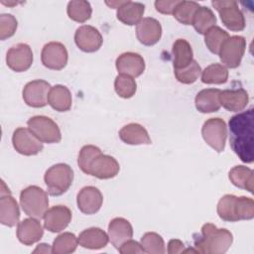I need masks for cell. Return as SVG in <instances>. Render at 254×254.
Instances as JSON below:
<instances>
[{
  "mask_svg": "<svg viewBox=\"0 0 254 254\" xmlns=\"http://www.w3.org/2000/svg\"><path fill=\"white\" fill-rule=\"evenodd\" d=\"M253 108L240 112L229 119V143L233 152L246 164L253 162Z\"/></svg>",
  "mask_w": 254,
  "mask_h": 254,
  "instance_id": "1",
  "label": "cell"
},
{
  "mask_svg": "<svg viewBox=\"0 0 254 254\" xmlns=\"http://www.w3.org/2000/svg\"><path fill=\"white\" fill-rule=\"evenodd\" d=\"M233 242L232 233L226 228H217L212 223H205L200 234L194 239V247L198 253L223 254Z\"/></svg>",
  "mask_w": 254,
  "mask_h": 254,
  "instance_id": "2",
  "label": "cell"
},
{
  "mask_svg": "<svg viewBox=\"0 0 254 254\" xmlns=\"http://www.w3.org/2000/svg\"><path fill=\"white\" fill-rule=\"evenodd\" d=\"M48 192L53 196L64 194L73 181V170L64 163H59L50 167L44 176Z\"/></svg>",
  "mask_w": 254,
  "mask_h": 254,
  "instance_id": "3",
  "label": "cell"
},
{
  "mask_svg": "<svg viewBox=\"0 0 254 254\" xmlns=\"http://www.w3.org/2000/svg\"><path fill=\"white\" fill-rule=\"evenodd\" d=\"M20 205L28 216L41 219L49 209L48 193L38 186H29L20 193Z\"/></svg>",
  "mask_w": 254,
  "mask_h": 254,
  "instance_id": "4",
  "label": "cell"
},
{
  "mask_svg": "<svg viewBox=\"0 0 254 254\" xmlns=\"http://www.w3.org/2000/svg\"><path fill=\"white\" fill-rule=\"evenodd\" d=\"M28 128L43 143L54 144L62 140V133L58 124L50 117L36 115L27 121Z\"/></svg>",
  "mask_w": 254,
  "mask_h": 254,
  "instance_id": "5",
  "label": "cell"
},
{
  "mask_svg": "<svg viewBox=\"0 0 254 254\" xmlns=\"http://www.w3.org/2000/svg\"><path fill=\"white\" fill-rule=\"evenodd\" d=\"M211 5L219 13L222 24L230 31L239 32L245 28V18L234 0L211 1Z\"/></svg>",
  "mask_w": 254,
  "mask_h": 254,
  "instance_id": "6",
  "label": "cell"
},
{
  "mask_svg": "<svg viewBox=\"0 0 254 254\" xmlns=\"http://www.w3.org/2000/svg\"><path fill=\"white\" fill-rule=\"evenodd\" d=\"M201 135L205 143L214 151L217 153L224 151L227 138V126L223 119L218 117L207 119L202 125Z\"/></svg>",
  "mask_w": 254,
  "mask_h": 254,
  "instance_id": "7",
  "label": "cell"
},
{
  "mask_svg": "<svg viewBox=\"0 0 254 254\" xmlns=\"http://www.w3.org/2000/svg\"><path fill=\"white\" fill-rule=\"evenodd\" d=\"M246 49V40L242 36H229L218 53L224 66L235 68L241 64Z\"/></svg>",
  "mask_w": 254,
  "mask_h": 254,
  "instance_id": "8",
  "label": "cell"
},
{
  "mask_svg": "<svg viewBox=\"0 0 254 254\" xmlns=\"http://www.w3.org/2000/svg\"><path fill=\"white\" fill-rule=\"evenodd\" d=\"M12 144L14 149L21 155L34 156L39 154L44 146L29 128L19 127L13 132Z\"/></svg>",
  "mask_w": 254,
  "mask_h": 254,
  "instance_id": "9",
  "label": "cell"
},
{
  "mask_svg": "<svg viewBox=\"0 0 254 254\" xmlns=\"http://www.w3.org/2000/svg\"><path fill=\"white\" fill-rule=\"evenodd\" d=\"M119 170L120 166L115 158L100 152L92 159L85 174L100 180H107L116 177Z\"/></svg>",
  "mask_w": 254,
  "mask_h": 254,
  "instance_id": "10",
  "label": "cell"
},
{
  "mask_svg": "<svg viewBox=\"0 0 254 254\" xmlns=\"http://www.w3.org/2000/svg\"><path fill=\"white\" fill-rule=\"evenodd\" d=\"M68 60V54L64 44L60 42H50L46 44L41 53L42 64L54 70L63 69Z\"/></svg>",
  "mask_w": 254,
  "mask_h": 254,
  "instance_id": "11",
  "label": "cell"
},
{
  "mask_svg": "<svg viewBox=\"0 0 254 254\" xmlns=\"http://www.w3.org/2000/svg\"><path fill=\"white\" fill-rule=\"evenodd\" d=\"M51 87V84L44 79H35L28 82L22 92L25 103L35 108L46 106Z\"/></svg>",
  "mask_w": 254,
  "mask_h": 254,
  "instance_id": "12",
  "label": "cell"
},
{
  "mask_svg": "<svg viewBox=\"0 0 254 254\" xmlns=\"http://www.w3.org/2000/svg\"><path fill=\"white\" fill-rule=\"evenodd\" d=\"M6 64L16 72L29 69L33 64V52L29 45L19 43L11 47L6 55Z\"/></svg>",
  "mask_w": 254,
  "mask_h": 254,
  "instance_id": "13",
  "label": "cell"
},
{
  "mask_svg": "<svg viewBox=\"0 0 254 254\" xmlns=\"http://www.w3.org/2000/svg\"><path fill=\"white\" fill-rule=\"evenodd\" d=\"M74 42L77 48L82 52L94 53L100 49L103 43V38L95 27L82 25L75 31Z\"/></svg>",
  "mask_w": 254,
  "mask_h": 254,
  "instance_id": "14",
  "label": "cell"
},
{
  "mask_svg": "<svg viewBox=\"0 0 254 254\" xmlns=\"http://www.w3.org/2000/svg\"><path fill=\"white\" fill-rule=\"evenodd\" d=\"M71 210L65 205H55L44 214V226L50 232H61L71 220Z\"/></svg>",
  "mask_w": 254,
  "mask_h": 254,
  "instance_id": "15",
  "label": "cell"
},
{
  "mask_svg": "<svg viewBox=\"0 0 254 254\" xmlns=\"http://www.w3.org/2000/svg\"><path fill=\"white\" fill-rule=\"evenodd\" d=\"M103 202L101 191L92 186L82 188L76 195V203L78 209L85 214L96 213Z\"/></svg>",
  "mask_w": 254,
  "mask_h": 254,
  "instance_id": "16",
  "label": "cell"
},
{
  "mask_svg": "<svg viewBox=\"0 0 254 254\" xmlns=\"http://www.w3.org/2000/svg\"><path fill=\"white\" fill-rule=\"evenodd\" d=\"M119 74H126L132 77L140 76L145 70V61L137 53L127 52L121 54L115 62Z\"/></svg>",
  "mask_w": 254,
  "mask_h": 254,
  "instance_id": "17",
  "label": "cell"
},
{
  "mask_svg": "<svg viewBox=\"0 0 254 254\" xmlns=\"http://www.w3.org/2000/svg\"><path fill=\"white\" fill-rule=\"evenodd\" d=\"M136 36L139 42L145 46H153L158 43L162 36V26L154 18H143L136 27Z\"/></svg>",
  "mask_w": 254,
  "mask_h": 254,
  "instance_id": "18",
  "label": "cell"
},
{
  "mask_svg": "<svg viewBox=\"0 0 254 254\" xmlns=\"http://www.w3.org/2000/svg\"><path fill=\"white\" fill-rule=\"evenodd\" d=\"M43 226L37 218H25L18 223L17 238L24 245H33L43 237Z\"/></svg>",
  "mask_w": 254,
  "mask_h": 254,
  "instance_id": "19",
  "label": "cell"
},
{
  "mask_svg": "<svg viewBox=\"0 0 254 254\" xmlns=\"http://www.w3.org/2000/svg\"><path fill=\"white\" fill-rule=\"evenodd\" d=\"M220 106L230 112L242 111L249 102L248 92L243 88L220 90Z\"/></svg>",
  "mask_w": 254,
  "mask_h": 254,
  "instance_id": "20",
  "label": "cell"
},
{
  "mask_svg": "<svg viewBox=\"0 0 254 254\" xmlns=\"http://www.w3.org/2000/svg\"><path fill=\"white\" fill-rule=\"evenodd\" d=\"M133 236L131 223L123 217H115L108 224V237L111 244L118 248Z\"/></svg>",
  "mask_w": 254,
  "mask_h": 254,
  "instance_id": "21",
  "label": "cell"
},
{
  "mask_svg": "<svg viewBox=\"0 0 254 254\" xmlns=\"http://www.w3.org/2000/svg\"><path fill=\"white\" fill-rule=\"evenodd\" d=\"M120 139L128 145H150L152 143L148 131L138 123H129L119 131Z\"/></svg>",
  "mask_w": 254,
  "mask_h": 254,
  "instance_id": "22",
  "label": "cell"
},
{
  "mask_svg": "<svg viewBox=\"0 0 254 254\" xmlns=\"http://www.w3.org/2000/svg\"><path fill=\"white\" fill-rule=\"evenodd\" d=\"M78 244L87 249H101L104 248L109 241L108 234L98 227H90L80 232L77 237Z\"/></svg>",
  "mask_w": 254,
  "mask_h": 254,
  "instance_id": "23",
  "label": "cell"
},
{
  "mask_svg": "<svg viewBox=\"0 0 254 254\" xmlns=\"http://www.w3.org/2000/svg\"><path fill=\"white\" fill-rule=\"evenodd\" d=\"M20 209L16 199L11 193L1 195L0 198V222L8 227L19 223Z\"/></svg>",
  "mask_w": 254,
  "mask_h": 254,
  "instance_id": "24",
  "label": "cell"
},
{
  "mask_svg": "<svg viewBox=\"0 0 254 254\" xmlns=\"http://www.w3.org/2000/svg\"><path fill=\"white\" fill-rule=\"evenodd\" d=\"M220 89L205 88L200 90L194 99L195 108L201 113L216 112L220 108L219 102Z\"/></svg>",
  "mask_w": 254,
  "mask_h": 254,
  "instance_id": "25",
  "label": "cell"
},
{
  "mask_svg": "<svg viewBox=\"0 0 254 254\" xmlns=\"http://www.w3.org/2000/svg\"><path fill=\"white\" fill-rule=\"evenodd\" d=\"M145 12L144 4L140 2L124 1V3L117 9V19L125 25H137L143 17Z\"/></svg>",
  "mask_w": 254,
  "mask_h": 254,
  "instance_id": "26",
  "label": "cell"
},
{
  "mask_svg": "<svg viewBox=\"0 0 254 254\" xmlns=\"http://www.w3.org/2000/svg\"><path fill=\"white\" fill-rule=\"evenodd\" d=\"M48 103L56 111H68L72 104L71 93L69 89L62 84H57L51 87L48 95Z\"/></svg>",
  "mask_w": 254,
  "mask_h": 254,
  "instance_id": "27",
  "label": "cell"
},
{
  "mask_svg": "<svg viewBox=\"0 0 254 254\" xmlns=\"http://www.w3.org/2000/svg\"><path fill=\"white\" fill-rule=\"evenodd\" d=\"M173 64L174 69H182L187 67L192 61L193 53L191 46L185 39H178L173 44Z\"/></svg>",
  "mask_w": 254,
  "mask_h": 254,
  "instance_id": "28",
  "label": "cell"
},
{
  "mask_svg": "<svg viewBox=\"0 0 254 254\" xmlns=\"http://www.w3.org/2000/svg\"><path fill=\"white\" fill-rule=\"evenodd\" d=\"M228 178L232 185L235 187L246 190L249 192H253L254 187V179H253V171L243 165L233 167L228 174Z\"/></svg>",
  "mask_w": 254,
  "mask_h": 254,
  "instance_id": "29",
  "label": "cell"
},
{
  "mask_svg": "<svg viewBox=\"0 0 254 254\" xmlns=\"http://www.w3.org/2000/svg\"><path fill=\"white\" fill-rule=\"evenodd\" d=\"M216 24V17L212 10L205 6H199L195 11L192 23L194 30L200 34L204 35L210 28L214 27Z\"/></svg>",
  "mask_w": 254,
  "mask_h": 254,
  "instance_id": "30",
  "label": "cell"
},
{
  "mask_svg": "<svg viewBox=\"0 0 254 254\" xmlns=\"http://www.w3.org/2000/svg\"><path fill=\"white\" fill-rule=\"evenodd\" d=\"M228 79V69L221 64L215 63L201 71V81L206 84H222Z\"/></svg>",
  "mask_w": 254,
  "mask_h": 254,
  "instance_id": "31",
  "label": "cell"
},
{
  "mask_svg": "<svg viewBox=\"0 0 254 254\" xmlns=\"http://www.w3.org/2000/svg\"><path fill=\"white\" fill-rule=\"evenodd\" d=\"M66 13L71 20L77 23H84L85 21L90 19L92 14V8L88 1L73 0L68 2Z\"/></svg>",
  "mask_w": 254,
  "mask_h": 254,
  "instance_id": "32",
  "label": "cell"
},
{
  "mask_svg": "<svg viewBox=\"0 0 254 254\" xmlns=\"http://www.w3.org/2000/svg\"><path fill=\"white\" fill-rule=\"evenodd\" d=\"M78 244L77 237L71 232H64L56 237L52 250L55 254H68L76 250Z\"/></svg>",
  "mask_w": 254,
  "mask_h": 254,
  "instance_id": "33",
  "label": "cell"
},
{
  "mask_svg": "<svg viewBox=\"0 0 254 254\" xmlns=\"http://www.w3.org/2000/svg\"><path fill=\"white\" fill-rule=\"evenodd\" d=\"M228 38L229 35L226 31L218 26H214L204 34V43L212 54L218 55L221 46Z\"/></svg>",
  "mask_w": 254,
  "mask_h": 254,
  "instance_id": "34",
  "label": "cell"
},
{
  "mask_svg": "<svg viewBox=\"0 0 254 254\" xmlns=\"http://www.w3.org/2000/svg\"><path fill=\"white\" fill-rule=\"evenodd\" d=\"M199 4L194 1H180L173 12L174 17L184 25H191L195 11L199 8Z\"/></svg>",
  "mask_w": 254,
  "mask_h": 254,
  "instance_id": "35",
  "label": "cell"
},
{
  "mask_svg": "<svg viewBox=\"0 0 254 254\" xmlns=\"http://www.w3.org/2000/svg\"><path fill=\"white\" fill-rule=\"evenodd\" d=\"M140 244L145 253L164 254L166 252L164 239L156 232H146L142 236Z\"/></svg>",
  "mask_w": 254,
  "mask_h": 254,
  "instance_id": "36",
  "label": "cell"
},
{
  "mask_svg": "<svg viewBox=\"0 0 254 254\" xmlns=\"http://www.w3.org/2000/svg\"><path fill=\"white\" fill-rule=\"evenodd\" d=\"M114 89L122 98H131L137 90V83L134 77L126 74H118L114 80Z\"/></svg>",
  "mask_w": 254,
  "mask_h": 254,
  "instance_id": "37",
  "label": "cell"
},
{
  "mask_svg": "<svg viewBox=\"0 0 254 254\" xmlns=\"http://www.w3.org/2000/svg\"><path fill=\"white\" fill-rule=\"evenodd\" d=\"M234 215L236 221L252 219L254 217V200L247 196H236Z\"/></svg>",
  "mask_w": 254,
  "mask_h": 254,
  "instance_id": "38",
  "label": "cell"
},
{
  "mask_svg": "<svg viewBox=\"0 0 254 254\" xmlns=\"http://www.w3.org/2000/svg\"><path fill=\"white\" fill-rule=\"evenodd\" d=\"M201 67L196 61H192L187 67L182 69H174V73L178 81L184 84H190L196 81L201 74Z\"/></svg>",
  "mask_w": 254,
  "mask_h": 254,
  "instance_id": "39",
  "label": "cell"
},
{
  "mask_svg": "<svg viewBox=\"0 0 254 254\" xmlns=\"http://www.w3.org/2000/svg\"><path fill=\"white\" fill-rule=\"evenodd\" d=\"M236 195L233 194H225L223 195L218 203H217V214L218 216L224 220L229 222H235V215H234V201Z\"/></svg>",
  "mask_w": 254,
  "mask_h": 254,
  "instance_id": "40",
  "label": "cell"
},
{
  "mask_svg": "<svg viewBox=\"0 0 254 254\" xmlns=\"http://www.w3.org/2000/svg\"><path fill=\"white\" fill-rule=\"evenodd\" d=\"M18 22L12 14L0 15V39L2 41L12 37L17 30Z\"/></svg>",
  "mask_w": 254,
  "mask_h": 254,
  "instance_id": "41",
  "label": "cell"
},
{
  "mask_svg": "<svg viewBox=\"0 0 254 254\" xmlns=\"http://www.w3.org/2000/svg\"><path fill=\"white\" fill-rule=\"evenodd\" d=\"M100 152L101 150L94 145H85L80 149L77 158V164L84 174L86 173L88 165L90 164L92 159Z\"/></svg>",
  "mask_w": 254,
  "mask_h": 254,
  "instance_id": "42",
  "label": "cell"
},
{
  "mask_svg": "<svg viewBox=\"0 0 254 254\" xmlns=\"http://www.w3.org/2000/svg\"><path fill=\"white\" fill-rule=\"evenodd\" d=\"M118 251L121 254H140L144 253V250L141 246V244L135 240L129 239L126 242H124L119 248Z\"/></svg>",
  "mask_w": 254,
  "mask_h": 254,
  "instance_id": "43",
  "label": "cell"
},
{
  "mask_svg": "<svg viewBox=\"0 0 254 254\" xmlns=\"http://www.w3.org/2000/svg\"><path fill=\"white\" fill-rule=\"evenodd\" d=\"M179 2V0H158L155 2V8L162 14H173L175 7Z\"/></svg>",
  "mask_w": 254,
  "mask_h": 254,
  "instance_id": "44",
  "label": "cell"
},
{
  "mask_svg": "<svg viewBox=\"0 0 254 254\" xmlns=\"http://www.w3.org/2000/svg\"><path fill=\"white\" fill-rule=\"evenodd\" d=\"M185 244L179 239H172L168 243V253L169 254H178L185 253Z\"/></svg>",
  "mask_w": 254,
  "mask_h": 254,
  "instance_id": "45",
  "label": "cell"
},
{
  "mask_svg": "<svg viewBox=\"0 0 254 254\" xmlns=\"http://www.w3.org/2000/svg\"><path fill=\"white\" fill-rule=\"evenodd\" d=\"M33 253H53L52 246L47 243H40L33 251Z\"/></svg>",
  "mask_w": 254,
  "mask_h": 254,
  "instance_id": "46",
  "label": "cell"
},
{
  "mask_svg": "<svg viewBox=\"0 0 254 254\" xmlns=\"http://www.w3.org/2000/svg\"><path fill=\"white\" fill-rule=\"evenodd\" d=\"M109 7H111V8H119L123 3H124V1H111V2H109V1H106L105 2Z\"/></svg>",
  "mask_w": 254,
  "mask_h": 254,
  "instance_id": "47",
  "label": "cell"
}]
</instances>
